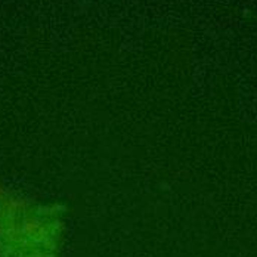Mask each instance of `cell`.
I'll return each mask as SVG.
<instances>
[{
  "mask_svg": "<svg viewBox=\"0 0 257 257\" xmlns=\"http://www.w3.org/2000/svg\"><path fill=\"white\" fill-rule=\"evenodd\" d=\"M56 223L43 208L0 192V257H53Z\"/></svg>",
  "mask_w": 257,
  "mask_h": 257,
  "instance_id": "cell-1",
  "label": "cell"
}]
</instances>
